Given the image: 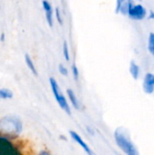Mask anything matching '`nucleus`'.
Instances as JSON below:
<instances>
[{
    "mask_svg": "<svg viewBox=\"0 0 154 155\" xmlns=\"http://www.w3.org/2000/svg\"><path fill=\"white\" fill-rule=\"evenodd\" d=\"M149 18H150L151 20H153L154 21V11H151V12L149 13Z\"/></svg>",
    "mask_w": 154,
    "mask_h": 155,
    "instance_id": "nucleus-19",
    "label": "nucleus"
},
{
    "mask_svg": "<svg viewBox=\"0 0 154 155\" xmlns=\"http://www.w3.org/2000/svg\"><path fill=\"white\" fill-rule=\"evenodd\" d=\"M50 82V85H51V89L52 92L54 94V96L57 102V104H59V106L68 114H71V108L70 105L68 104V102L66 100V98L64 97V95L63 94V93L61 92V89L59 87L58 83L56 82V80L54 77H51L49 79Z\"/></svg>",
    "mask_w": 154,
    "mask_h": 155,
    "instance_id": "nucleus-3",
    "label": "nucleus"
},
{
    "mask_svg": "<svg viewBox=\"0 0 154 155\" xmlns=\"http://www.w3.org/2000/svg\"><path fill=\"white\" fill-rule=\"evenodd\" d=\"M129 71H130V74H131V75L133 76V79L137 80L139 78V76H140V67L134 61L131 62Z\"/></svg>",
    "mask_w": 154,
    "mask_h": 155,
    "instance_id": "nucleus-9",
    "label": "nucleus"
},
{
    "mask_svg": "<svg viewBox=\"0 0 154 155\" xmlns=\"http://www.w3.org/2000/svg\"><path fill=\"white\" fill-rule=\"evenodd\" d=\"M148 50L150 54L154 56V33H150L148 38Z\"/></svg>",
    "mask_w": 154,
    "mask_h": 155,
    "instance_id": "nucleus-12",
    "label": "nucleus"
},
{
    "mask_svg": "<svg viewBox=\"0 0 154 155\" xmlns=\"http://www.w3.org/2000/svg\"><path fill=\"white\" fill-rule=\"evenodd\" d=\"M133 5H134V3L133 0H126V2L121 6L119 13L122 14L123 15H128V14H129V12H130V10Z\"/></svg>",
    "mask_w": 154,
    "mask_h": 155,
    "instance_id": "nucleus-10",
    "label": "nucleus"
},
{
    "mask_svg": "<svg viewBox=\"0 0 154 155\" xmlns=\"http://www.w3.org/2000/svg\"><path fill=\"white\" fill-rule=\"evenodd\" d=\"M72 74H73V77L75 81H78L79 80V77H80V73H79V69L77 67V65L75 64V63H74L72 64Z\"/></svg>",
    "mask_w": 154,
    "mask_h": 155,
    "instance_id": "nucleus-15",
    "label": "nucleus"
},
{
    "mask_svg": "<svg viewBox=\"0 0 154 155\" xmlns=\"http://www.w3.org/2000/svg\"><path fill=\"white\" fill-rule=\"evenodd\" d=\"M23 129L21 121L15 116H5L0 119V131L9 135H18Z\"/></svg>",
    "mask_w": 154,
    "mask_h": 155,
    "instance_id": "nucleus-2",
    "label": "nucleus"
},
{
    "mask_svg": "<svg viewBox=\"0 0 154 155\" xmlns=\"http://www.w3.org/2000/svg\"><path fill=\"white\" fill-rule=\"evenodd\" d=\"M12 96H13V94L8 89H0V98L9 99V98H12Z\"/></svg>",
    "mask_w": 154,
    "mask_h": 155,
    "instance_id": "nucleus-14",
    "label": "nucleus"
},
{
    "mask_svg": "<svg viewBox=\"0 0 154 155\" xmlns=\"http://www.w3.org/2000/svg\"><path fill=\"white\" fill-rule=\"evenodd\" d=\"M58 70H59V73L62 74V75H64V76H67L68 75V69L64 65V64H59L58 66Z\"/></svg>",
    "mask_w": 154,
    "mask_h": 155,
    "instance_id": "nucleus-16",
    "label": "nucleus"
},
{
    "mask_svg": "<svg viewBox=\"0 0 154 155\" xmlns=\"http://www.w3.org/2000/svg\"><path fill=\"white\" fill-rule=\"evenodd\" d=\"M114 140L119 148L126 155H141L130 139V136L125 131H123V129L120 128L114 132Z\"/></svg>",
    "mask_w": 154,
    "mask_h": 155,
    "instance_id": "nucleus-1",
    "label": "nucleus"
},
{
    "mask_svg": "<svg viewBox=\"0 0 154 155\" xmlns=\"http://www.w3.org/2000/svg\"><path fill=\"white\" fill-rule=\"evenodd\" d=\"M66 93H67V96H68V98H69V100H70L72 105L74 106V108L76 109V110H79V109H80V103H79L78 98L76 97V94H75V93L74 92V90H72V89H67Z\"/></svg>",
    "mask_w": 154,
    "mask_h": 155,
    "instance_id": "nucleus-8",
    "label": "nucleus"
},
{
    "mask_svg": "<svg viewBox=\"0 0 154 155\" xmlns=\"http://www.w3.org/2000/svg\"><path fill=\"white\" fill-rule=\"evenodd\" d=\"M39 155H50V153L47 152V151H42V152H40V153H39Z\"/></svg>",
    "mask_w": 154,
    "mask_h": 155,
    "instance_id": "nucleus-20",
    "label": "nucleus"
},
{
    "mask_svg": "<svg viewBox=\"0 0 154 155\" xmlns=\"http://www.w3.org/2000/svg\"><path fill=\"white\" fill-rule=\"evenodd\" d=\"M55 17L58 21V23L60 25H63V17H62V15H61V12H60V9L58 7L55 8Z\"/></svg>",
    "mask_w": 154,
    "mask_h": 155,
    "instance_id": "nucleus-17",
    "label": "nucleus"
},
{
    "mask_svg": "<svg viewBox=\"0 0 154 155\" xmlns=\"http://www.w3.org/2000/svg\"><path fill=\"white\" fill-rule=\"evenodd\" d=\"M126 2V0H116V5H115V13L118 14L120 12L121 6Z\"/></svg>",
    "mask_w": 154,
    "mask_h": 155,
    "instance_id": "nucleus-18",
    "label": "nucleus"
},
{
    "mask_svg": "<svg viewBox=\"0 0 154 155\" xmlns=\"http://www.w3.org/2000/svg\"><path fill=\"white\" fill-rule=\"evenodd\" d=\"M63 54H64V59L66 61H69L70 60V52H69V47H68V44L66 41H64V45H63Z\"/></svg>",
    "mask_w": 154,
    "mask_h": 155,
    "instance_id": "nucleus-13",
    "label": "nucleus"
},
{
    "mask_svg": "<svg viewBox=\"0 0 154 155\" xmlns=\"http://www.w3.org/2000/svg\"><path fill=\"white\" fill-rule=\"evenodd\" d=\"M147 15V10L146 8L141 5V4H137V5H133V7L131 8L128 16L133 19V20H136V21H140L143 20L146 17Z\"/></svg>",
    "mask_w": 154,
    "mask_h": 155,
    "instance_id": "nucleus-4",
    "label": "nucleus"
},
{
    "mask_svg": "<svg viewBox=\"0 0 154 155\" xmlns=\"http://www.w3.org/2000/svg\"><path fill=\"white\" fill-rule=\"evenodd\" d=\"M69 134H70L72 139H73L76 143H78V144L84 149V151L87 153V155H96L93 151H92V149L89 147V145L83 140V138H82L76 132H74V131H70Z\"/></svg>",
    "mask_w": 154,
    "mask_h": 155,
    "instance_id": "nucleus-5",
    "label": "nucleus"
},
{
    "mask_svg": "<svg viewBox=\"0 0 154 155\" xmlns=\"http://www.w3.org/2000/svg\"><path fill=\"white\" fill-rule=\"evenodd\" d=\"M4 40V34H2V35H1V41H3Z\"/></svg>",
    "mask_w": 154,
    "mask_h": 155,
    "instance_id": "nucleus-21",
    "label": "nucleus"
},
{
    "mask_svg": "<svg viewBox=\"0 0 154 155\" xmlns=\"http://www.w3.org/2000/svg\"><path fill=\"white\" fill-rule=\"evenodd\" d=\"M143 91L152 94L154 92V74L152 73H147L143 79Z\"/></svg>",
    "mask_w": 154,
    "mask_h": 155,
    "instance_id": "nucleus-6",
    "label": "nucleus"
},
{
    "mask_svg": "<svg viewBox=\"0 0 154 155\" xmlns=\"http://www.w3.org/2000/svg\"><path fill=\"white\" fill-rule=\"evenodd\" d=\"M25 63H26V65L28 66V68L31 70V72H32L34 75H37L36 68H35V66H34V62H33V60L31 59L30 55H29V54H25Z\"/></svg>",
    "mask_w": 154,
    "mask_h": 155,
    "instance_id": "nucleus-11",
    "label": "nucleus"
},
{
    "mask_svg": "<svg viewBox=\"0 0 154 155\" xmlns=\"http://www.w3.org/2000/svg\"><path fill=\"white\" fill-rule=\"evenodd\" d=\"M43 7H44V12H45V18H46L48 25L50 26H53V25H54V19H53L54 10H53L52 5L47 0H44L43 1Z\"/></svg>",
    "mask_w": 154,
    "mask_h": 155,
    "instance_id": "nucleus-7",
    "label": "nucleus"
}]
</instances>
